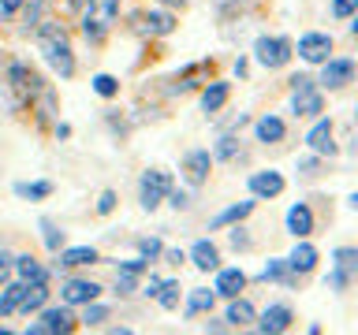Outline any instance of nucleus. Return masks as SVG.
Instances as JSON below:
<instances>
[{
  "label": "nucleus",
  "instance_id": "obj_1",
  "mask_svg": "<svg viewBox=\"0 0 358 335\" xmlns=\"http://www.w3.org/2000/svg\"><path fill=\"white\" fill-rule=\"evenodd\" d=\"M34 45H38L41 60L49 64V71L56 78H71L75 75V49H71V34H67L64 22H52V19H41L34 27Z\"/></svg>",
  "mask_w": 358,
  "mask_h": 335
},
{
  "label": "nucleus",
  "instance_id": "obj_2",
  "mask_svg": "<svg viewBox=\"0 0 358 335\" xmlns=\"http://www.w3.org/2000/svg\"><path fill=\"white\" fill-rule=\"evenodd\" d=\"M83 34L86 41L101 45L112 34V27L120 22V0H86L83 8Z\"/></svg>",
  "mask_w": 358,
  "mask_h": 335
},
{
  "label": "nucleus",
  "instance_id": "obj_3",
  "mask_svg": "<svg viewBox=\"0 0 358 335\" xmlns=\"http://www.w3.org/2000/svg\"><path fill=\"white\" fill-rule=\"evenodd\" d=\"M355 279H358V250L355 246H336L332 268H329V276H324V283H329V290H336V295H347V290L355 287Z\"/></svg>",
  "mask_w": 358,
  "mask_h": 335
},
{
  "label": "nucleus",
  "instance_id": "obj_4",
  "mask_svg": "<svg viewBox=\"0 0 358 335\" xmlns=\"http://www.w3.org/2000/svg\"><path fill=\"white\" fill-rule=\"evenodd\" d=\"M4 86H8V94H11V105H30V97L38 94L45 82H41V75L34 71L30 64L11 60L8 64V75H4Z\"/></svg>",
  "mask_w": 358,
  "mask_h": 335
},
{
  "label": "nucleus",
  "instance_id": "obj_5",
  "mask_svg": "<svg viewBox=\"0 0 358 335\" xmlns=\"http://www.w3.org/2000/svg\"><path fill=\"white\" fill-rule=\"evenodd\" d=\"M78 328V317L71 313V306L67 302H60V306H45L38 309V320L30 324V335H67V332H75Z\"/></svg>",
  "mask_w": 358,
  "mask_h": 335
},
{
  "label": "nucleus",
  "instance_id": "obj_6",
  "mask_svg": "<svg viewBox=\"0 0 358 335\" xmlns=\"http://www.w3.org/2000/svg\"><path fill=\"white\" fill-rule=\"evenodd\" d=\"M291 56H295V49H291V41L280 38V34H262V38L254 41V64L265 67V71H280V67H287Z\"/></svg>",
  "mask_w": 358,
  "mask_h": 335
},
{
  "label": "nucleus",
  "instance_id": "obj_7",
  "mask_svg": "<svg viewBox=\"0 0 358 335\" xmlns=\"http://www.w3.org/2000/svg\"><path fill=\"white\" fill-rule=\"evenodd\" d=\"M313 82H317V89H329V94L347 89L355 82V60L351 56H329V60L321 64V75L313 78Z\"/></svg>",
  "mask_w": 358,
  "mask_h": 335
},
{
  "label": "nucleus",
  "instance_id": "obj_8",
  "mask_svg": "<svg viewBox=\"0 0 358 335\" xmlns=\"http://www.w3.org/2000/svg\"><path fill=\"white\" fill-rule=\"evenodd\" d=\"M168 190H172V175L161 172V168H145L142 179H138V205L145 212H153L168 198Z\"/></svg>",
  "mask_w": 358,
  "mask_h": 335
},
{
  "label": "nucleus",
  "instance_id": "obj_9",
  "mask_svg": "<svg viewBox=\"0 0 358 335\" xmlns=\"http://www.w3.org/2000/svg\"><path fill=\"white\" fill-rule=\"evenodd\" d=\"M332 34H324V30H306V34H302V38H299V45H291V49H295L299 52V60H306V64H324V60H329V56H332Z\"/></svg>",
  "mask_w": 358,
  "mask_h": 335
},
{
  "label": "nucleus",
  "instance_id": "obj_10",
  "mask_svg": "<svg viewBox=\"0 0 358 335\" xmlns=\"http://www.w3.org/2000/svg\"><path fill=\"white\" fill-rule=\"evenodd\" d=\"M324 112V89H317V82L291 89V116L295 119H317Z\"/></svg>",
  "mask_w": 358,
  "mask_h": 335
},
{
  "label": "nucleus",
  "instance_id": "obj_11",
  "mask_svg": "<svg viewBox=\"0 0 358 335\" xmlns=\"http://www.w3.org/2000/svg\"><path fill=\"white\" fill-rule=\"evenodd\" d=\"M291 320H295V313H291L287 302H273V306H265V309L254 317V332H262V335H280V332L291 328Z\"/></svg>",
  "mask_w": 358,
  "mask_h": 335
},
{
  "label": "nucleus",
  "instance_id": "obj_12",
  "mask_svg": "<svg viewBox=\"0 0 358 335\" xmlns=\"http://www.w3.org/2000/svg\"><path fill=\"white\" fill-rule=\"evenodd\" d=\"M284 175L276 172V168H262V172H250L246 179V190H250L254 201H268V198H280L284 194Z\"/></svg>",
  "mask_w": 358,
  "mask_h": 335
},
{
  "label": "nucleus",
  "instance_id": "obj_13",
  "mask_svg": "<svg viewBox=\"0 0 358 335\" xmlns=\"http://www.w3.org/2000/svg\"><path fill=\"white\" fill-rule=\"evenodd\" d=\"M332 134H336V123L329 116H317V119H313V127H310V134H306V149L317 153V156H336V153H340V145L332 142Z\"/></svg>",
  "mask_w": 358,
  "mask_h": 335
},
{
  "label": "nucleus",
  "instance_id": "obj_14",
  "mask_svg": "<svg viewBox=\"0 0 358 335\" xmlns=\"http://www.w3.org/2000/svg\"><path fill=\"white\" fill-rule=\"evenodd\" d=\"M101 283H94V279H78V276H67L60 283V302H67V306H86V302L101 298Z\"/></svg>",
  "mask_w": 358,
  "mask_h": 335
},
{
  "label": "nucleus",
  "instance_id": "obj_15",
  "mask_svg": "<svg viewBox=\"0 0 358 335\" xmlns=\"http://www.w3.org/2000/svg\"><path fill=\"white\" fill-rule=\"evenodd\" d=\"M52 272H67V268H83V265H97L101 253L94 250V246H64V250L52 253Z\"/></svg>",
  "mask_w": 358,
  "mask_h": 335
},
{
  "label": "nucleus",
  "instance_id": "obj_16",
  "mask_svg": "<svg viewBox=\"0 0 358 335\" xmlns=\"http://www.w3.org/2000/svg\"><path fill=\"white\" fill-rule=\"evenodd\" d=\"M209 168H213V153L209 149H190L183 156V179L190 186H201L209 179Z\"/></svg>",
  "mask_w": 358,
  "mask_h": 335
},
{
  "label": "nucleus",
  "instance_id": "obj_17",
  "mask_svg": "<svg viewBox=\"0 0 358 335\" xmlns=\"http://www.w3.org/2000/svg\"><path fill=\"white\" fill-rule=\"evenodd\" d=\"M284 261H287V268L295 276H306V272L317 268V246H310L306 239H295V250H291Z\"/></svg>",
  "mask_w": 358,
  "mask_h": 335
},
{
  "label": "nucleus",
  "instance_id": "obj_18",
  "mask_svg": "<svg viewBox=\"0 0 358 335\" xmlns=\"http://www.w3.org/2000/svg\"><path fill=\"white\" fill-rule=\"evenodd\" d=\"M190 265L198 268V272H217L220 268V250H217V242L213 239H198L194 246H190Z\"/></svg>",
  "mask_w": 358,
  "mask_h": 335
},
{
  "label": "nucleus",
  "instance_id": "obj_19",
  "mask_svg": "<svg viewBox=\"0 0 358 335\" xmlns=\"http://www.w3.org/2000/svg\"><path fill=\"white\" fill-rule=\"evenodd\" d=\"M243 287H246V272H243L239 265L217 268V279H213V290H217V298H235Z\"/></svg>",
  "mask_w": 358,
  "mask_h": 335
},
{
  "label": "nucleus",
  "instance_id": "obj_20",
  "mask_svg": "<svg viewBox=\"0 0 358 335\" xmlns=\"http://www.w3.org/2000/svg\"><path fill=\"white\" fill-rule=\"evenodd\" d=\"M254 138L262 142V145H280L287 138V127H284V119L273 116V112H265L262 119H254Z\"/></svg>",
  "mask_w": 358,
  "mask_h": 335
},
{
  "label": "nucleus",
  "instance_id": "obj_21",
  "mask_svg": "<svg viewBox=\"0 0 358 335\" xmlns=\"http://www.w3.org/2000/svg\"><path fill=\"white\" fill-rule=\"evenodd\" d=\"M284 228H287V234H295V239H306V234L313 231V209L306 205V201H295V205L287 209V216H284Z\"/></svg>",
  "mask_w": 358,
  "mask_h": 335
},
{
  "label": "nucleus",
  "instance_id": "obj_22",
  "mask_svg": "<svg viewBox=\"0 0 358 335\" xmlns=\"http://www.w3.org/2000/svg\"><path fill=\"white\" fill-rule=\"evenodd\" d=\"M228 97H231V82H224V78H217V82H209L206 89H201V97H198V105L206 116H217V112L228 105Z\"/></svg>",
  "mask_w": 358,
  "mask_h": 335
},
{
  "label": "nucleus",
  "instance_id": "obj_23",
  "mask_svg": "<svg viewBox=\"0 0 358 335\" xmlns=\"http://www.w3.org/2000/svg\"><path fill=\"white\" fill-rule=\"evenodd\" d=\"M11 276L22 279V283H49V268L30 253H15V272Z\"/></svg>",
  "mask_w": 358,
  "mask_h": 335
},
{
  "label": "nucleus",
  "instance_id": "obj_24",
  "mask_svg": "<svg viewBox=\"0 0 358 335\" xmlns=\"http://www.w3.org/2000/svg\"><path fill=\"white\" fill-rule=\"evenodd\" d=\"M142 22H145V34H150V38H168V34H172L176 30V15H172V11H168V8H150V11H145V15H142Z\"/></svg>",
  "mask_w": 358,
  "mask_h": 335
},
{
  "label": "nucleus",
  "instance_id": "obj_25",
  "mask_svg": "<svg viewBox=\"0 0 358 335\" xmlns=\"http://www.w3.org/2000/svg\"><path fill=\"white\" fill-rule=\"evenodd\" d=\"M254 317H257V309L250 306V298H228V313H224V324L228 328H250L254 324Z\"/></svg>",
  "mask_w": 358,
  "mask_h": 335
},
{
  "label": "nucleus",
  "instance_id": "obj_26",
  "mask_svg": "<svg viewBox=\"0 0 358 335\" xmlns=\"http://www.w3.org/2000/svg\"><path fill=\"white\" fill-rule=\"evenodd\" d=\"M30 112H34V119H38L41 127H49V123L56 119V94H52V86H41L38 94L30 97Z\"/></svg>",
  "mask_w": 358,
  "mask_h": 335
},
{
  "label": "nucleus",
  "instance_id": "obj_27",
  "mask_svg": "<svg viewBox=\"0 0 358 335\" xmlns=\"http://www.w3.org/2000/svg\"><path fill=\"white\" fill-rule=\"evenodd\" d=\"M250 212H254V201H235V205L220 209L217 216L209 220V231H220V228H231V223H243Z\"/></svg>",
  "mask_w": 358,
  "mask_h": 335
},
{
  "label": "nucleus",
  "instance_id": "obj_28",
  "mask_svg": "<svg viewBox=\"0 0 358 335\" xmlns=\"http://www.w3.org/2000/svg\"><path fill=\"white\" fill-rule=\"evenodd\" d=\"M213 306H217V290H209V287H194V290H187L183 317H201V313H213Z\"/></svg>",
  "mask_w": 358,
  "mask_h": 335
},
{
  "label": "nucleus",
  "instance_id": "obj_29",
  "mask_svg": "<svg viewBox=\"0 0 358 335\" xmlns=\"http://www.w3.org/2000/svg\"><path fill=\"white\" fill-rule=\"evenodd\" d=\"M27 287H30V283H22V279L0 287V317H15V313H19V302H22V295H27Z\"/></svg>",
  "mask_w": 358,
  "mask_h": 335
},
{
  "label": "nucleus",
  "instance_id": "obj_30",
  "mask_svg": "<svg viewBox=\"0 0 358 335\" xmlns=\"http://www.w3.org/2000/svg\"><path fill=\"white\" fill-rule=\"evenodd\" d=\"M49 295H52L49 283H30V287H27V295H22V302H19V313H22V317L38 313L45 302H49Z\"/></svg>",
  "mask_w": 358,
  "mask_h": 335
},
{
  "label": "nucleus",
  "instance_id": "obj_31",
  "mask_svg": "<svg viewBox=\"0 0 358 335\" xmlns=\"http://www.w3.org/2000/svg\"><path fill=\"white\" fill-rule=\"evenodd\" d=\"M38 228H41V242H45V250H49V253H56V250H64V228H60V223H56L52 216H41L38 220Z\"/></svg>",
  "mask_w": 358,
  "mask_h": 335
},
{
  "label": "nucleus",
  "instance_id": "obj_32",
  "mask_svg": "<svg viewBox=\"0 0 358 335\" xmlns=\"http://www.w3.org/2000/svg\"><path fill=\"white\" fill-rule=\"evenodd\" d=\"M235 156H243V145H239V138H235L231 131H224L220 138H217V145H213V161H224V164H231Z\"/></svg>",
  "mask_w": 358,
  "mask_h": 335
},
{
  "label": "nucleus",
  "instance_id": "obj_33",
  "mask_svg": "<svg viewBox=\"0 0 358 335\" xmlns=\"http://www.w3.org/2000/svg\"><path fill=\"white\" fill-rule=\"evenodd\" d=\"M11 190H15V198H22V201H45L52 194V183L49 179H34V183H15Z\"/></svg>",
  "mask_w": 358,
  "mask_h": 335
},
{
  "label": "nucleus",
  "instance_id": "obj_34",
  "mask_svg": "<svg viewBox=\"0 0 358 335\" xmlns=\"http://www.w3.org/2000/svg\"><path fill=\"white\" fill-rule=\"evenodd\" d=\"M179 295H183L179 279H161V290H157V306L172 313V309H179Z\"/></svg>",
  "mask_w": 358,
  "mask_h": 335
},
{
  "label": "nucleus",
  "instance_id": "obj_35",
  "mask_svg": "<svg viewBox=\"0 0 358 335\" xmlns=\"http://www.w3.org/2000/svg\"><path fill=\"white\" fill-rule=\"evenodd\" d=\"M45 4H49V0H22V8H19V15H22V30H34L41 22V15H45Z\"/></svg>",
  "mask_w": 358,
  "mask_h": 335
},
{
  "label": "nucleus",
  "instance_id": "obj_36",
  "mask_svg": "<svg viewBox=\"0 0 358 335\" xmlns=\"http://www.w3.org/2000/svg\"><path fill=\"white\" fill-rule=\"evenodd\" d=\"M108 320V306H101V302H86L83 306V317H78V324H86V328H97V324Z\"/></svg>",
  "mask_w": 358,
  "mask_h": 335
},
{
  "label": "nucleus",
  "instance_id": "obj_37",
  "mask_svg": "<svg viewBox=\"0 0 358 335\" xmlns=\"http://www.w3.org/2000/svg\"><path fill=\"white\" fill-rule=\"evenodd\" d=\"M94 94L97 97H116L120 94V78L116 75H94Z\"/></svg>",
  "mask_w": 358,
  "mask_h": 335
},
{
  "label": "nucleus",
  "instance_id": "obj_38",
  "mask_svg": "<svg viewBox=\"0 0 358 335\" xmlns=\"http://www.w3.org/2000/svg\"><path fill=\"white\" fill-rule=\"evenodd\" d=\"M295 168H299L302 179H317V175H321V156H317V153H313V156H302V161H295Z\"/></svg>",
  "mask_w": 358,
  "mask_h": 335
},
{
  "label": "nucleus",
  "instance_id": "obj_39",
  "mask_svg": "<svg viewBox=\"0 0 358 335\" xmlns=\"http://www.w3.org/2000/svg\"><path fill=\"white\" fill-rule=\"evenodd\" d=\"M332 19H340V22H347V19H355V11H358V0H332Z\"/></svg>",
  "mask_w": 358,
  "mask_h": 335
},
{
  "label": "nucleus",
  "instance_id": "obj_40",
  "mask_svg": "<svg viewBox=\"0 0 358 335\" xmlns=\"http://www.w3.org/2000/svg\"><path fill=\"white\" fill-rule=\"evenodd\" d=\"M161 250H164V242L161 239H138V257H145V261H157L161 257Z\"/></svg>",
  "mask_w": 358,
  "mask_h": 335
},
{
  "label": "nucleus",
  "instance_id": "obj_41",
  "mask_svg": "<svg viewBox=\"0 0 358 335\" xmlns=\"http://www.w3.org/2000/svg\"><path fill=\"white\" fill-rule=\"evenodd\" d=\"M134 290H138V276L120 272V276H116V295H120V298H127V295H134Z\"/></svg>",
  "mask_w": 358,
  "mask_h": 335
},
{
  "label": "nucleus",
  "instance_id": "obj_42",
  "mask_svg": "<svg viewBox=\"0 0 358 335\" xmlns=\"http://www.w3.org/2000/svg\"><path fill=\"white\" fill-rule=\"evenodd\" d=\"M228 242L235 246V250H250L254 239L246 234V228H239V223H231V234H228Z\"/></svg>",
  "mask_w": 358,
  "mask_h": 335
},
{
  "label": "nucleus",
  "instance_id": "obj_43",
  "mask_svg": "<svg viewBox=\"0 0 358 335\" xmlns=\"http://www.w3.org/2000/svg\"><path fill=\"white\" fill-rule=\"evenodd\" d=\"M11 272H15V253H11V250H0V283H8Z\"/></svg>",
  "mask_w": 358,
  "mask_h": 335
},
{
  "label": "nucleus",
  "instance_id": "obj_44",
  "mask_svg": "<svg viewBox=\"0 0 358 335\" xmlns=\"http://www.w3.org/2000/svg\"><path fill=\"white\" fill-rule=\"evenodd\" d=\"M116 201H120V198H116V190H105V194L97 198V212H101V216H108V212L116 209Z\"/></svg>",
  "mask_w": 358,
  "mask_h": 335
},
{
  "label": "nucleus",
  "instance_id": "obj_45",
  "mask_svg": "<svg viewBox=\"0 0 358 335\" xmlns=\"http://www.w3.org/2000/svg\"><path fill=\"white\" fill-rule=\"evenodd\" d=\"M168 205H172V209H187L190 205V194H187V190H168Z\"/></svg>",
  "mask_w": 358,
  "mask_h": 335
},
{
  "label": "nucleus",
  "instance_id": "obj_46",
  "mask_svg": "<svg viewBox=\"0 0 358 335\" xmlns=\"http://www.w3.org/2000/svg\"><path fill=\"white\" fill-rule=\"evenodd\" d=\"M19 8H22V0H0V15L4 19H15Z\"/></svg>",
  "mask_w": 358,
  "mask_h": 335
},
{
  "label": "nucleus",
  "instance_id": "obj_47",
  "mask_svg": "<svg viewBox=\"0 0 358 335\" xmlns=\"http://www.w3.org/2000/svg\"><path fill=\"white\" fill-rule=\"evenodd\" d=\"M157 290H161V279H157V276H150V279L142 283V295H145V298H157Z\"/></svg>",
  "mask_w": 358,
  "mask_h": 335
},
{
  "label": "nucleus",
  "instance_id": "obj_48",
  "mask_svg": "<svg viewBox=\"0 0 358 335\" xmlns=\"http://www.w3.org/2000/svg\"><path fill=\"white\" fill-rule=\"evenodd\" d=\"M161 257H164L168 265H183V261H187V253H183V250H161Z\"/></svg>",
  "mask_w": 358,
  "mask_h": 335
},
{
  "label": "nucleus",
  "instance_id": "obj_49",
  "mask_svg": "<svg viewBox=\"0 0 358 335\" xmlns=\"http://www.w3.org/2000/svg\"><path fill=\"white\" fill-rule=\"evenodd\" d=\"M287 82H291V89H299V86H310V82H313V78H310V75H291V78H287Z\"/></svg>",
  "mask_w": 358,
  "mask_h": 335
},
{
  "label": "nucleus",
  "instance_id": "obj_50",
  "mask_svg": "<svg viewBox=\"0 0 358 335\" xmlns=\"http://www.w3.org/2000/svg\"><path fill=\"white\" fill-rule=\"evenodd\" d=\"M52 134L56 138H71V127H67V123H52Z\"/></svg>",
  "mask_w": 358,
  "mask_h": 335
},
{
  "label": "nucleus",
  "instance_id": "obj_51",
  "mask_svg": "<svg viewBox=\"0 0 358 335\" xmlns=\"http://www.w3.org/2000/svg\"><path fill=\"white\" fill-rule=\"evenodd\" d=\"M56 4H60L64 11H78V8H83V4H86V0H56Z\"/></svg>",
  "mask_w": 358,
  "mask_h": 335
},
{
  "label": "nucleus",
  "instance_id": "obj_52",
  "mask_svg": "<svg viewBox=\"0 0 358 335\" xmlns=\"http://www.w3.org/2000/svg\"><path fill=\"white\" fill-rule=\"evenodd\" d=\"M153 4H164V8H183L187 0H153Z\"/></svg>",
  "mask_w": 358,
  "mask_h": 335
}]
</instances>
